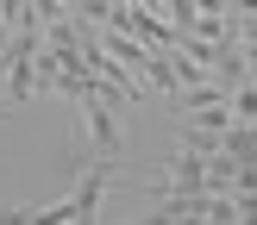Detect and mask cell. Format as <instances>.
<instances>
[{
	"mask_svg": "<svg viewBox=\"0 0 257 225\" xmlns=\"http://www.w3.org/2000/svg\"><path fill=\"white\" fill-rule=\"evenodd\" d=\"M226 100H232V119H251V125H257V82H251V75H245Z\"/></svg>",
	"mask_w": 257,
	"mask_h": 225,
	"instance_id": "obj_5",
	"label": "cell"
},
{
	"mask_svg": "<svg viewBox=\"0 0 257 225\" xmlns=\"http://www.w3.org/2000/svg\"><path fill=\"white\" fill-rule=\"evenodd\" d=\"M69 12L107 32V25H119V19H125V0H69Z\"/></svg>",
	"mask_w": 257,
	"mask_h": 225,
	"instance_id": "obj_4",
	"label": "cell"
},
{
	"mask_svg": "<svg viewBox=\"0 0 257 225\" xmlns=\"http://www.w3.org/2000/svg\"><path fill=\"white\" fill-rule=\"evenodd\" d=\"M113 162H119V156H94V162H88V169H82V175L69 182V194H63V200H50V206H38L32 219H75V225L100 219V200H107Z\"/></svg>",
	"mask_w": 257,
	"mask_h": 225,
	"instance_id": "obj_1",
	"label": "cell"
},
{
	"mask_svg": "<svg viewBox=\"0 0 257 225\" xmlns=\"http://www.w3.org/2000/svg\"><path fill=\"white\" fill-rule=\"evenodd\" d=\"M232 219H251L257 225V188H238V194H232Z\"/></svg>",
	"mask_w": 257,
	"mask_h": 225,
	"instance_id": "obj_6",
	"label": "cell"
},
{
	"mask_svg": "<svg viewBox=\"0 0 257 225\" xmlns=\"http://www.w3.org/2000/svg\"><path fill=\"white\" fill-rule=\"evenodd\" d=\"M57 6H69V0H57Z\"/></svg>",
	"mask_w": 257,
	"mask_h": 225,
	"instance_id": "obj_7",
	"label": "cell"
},
{
	"mask_svg": "<svg viewBox=\"0 0 257 225\" xmlns=\"http://www.w3.org/2000/svg\"><path fill=\"white\" fill-rule=\"evenodd\" d=\"M220 150H226L232 162H251V156H257V125H251V119H232V125L220 132Z\"/></svg>",
	"mask_w": 257,
	"mask_h": 225,
	"instance_id": "obj_3",
	"label": "cell"
},
{
	"mask_svg": "<svg viewBox=\"0 0 257 225\" xmlns=\"http://www.w3.org/2000/svg\"><path fill=\"white\" fill-rule=\"evenodd\" d=\"M75 106H82V132H88V150H94V156H119L125 150V138H119V119H113V100L100 94V82L88 88V94H75Z\"/></svg>",
	"mask_w": 257,
	"mask_h": 225,
	"instance_id": "obj_2",
	"label": "cell"
}]
</instances>
